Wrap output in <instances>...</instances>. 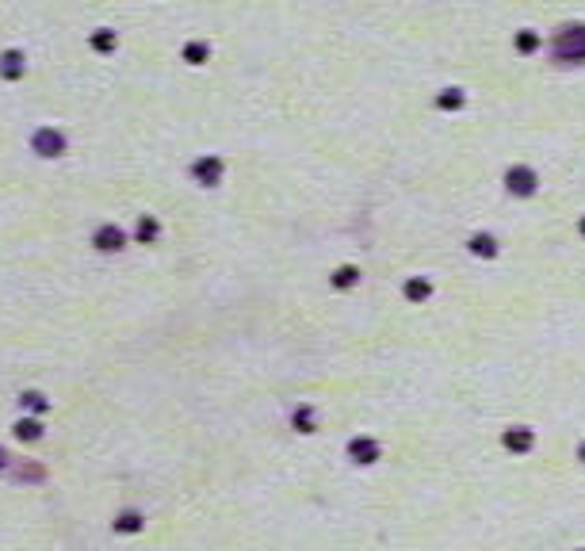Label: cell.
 Here are the masks:
<instances>
[{"mask_svg": "<svg viewBox=\"0 0 585 551\" xmlns=\"http://www.w3.org/2000/svg\"><path fill=\"white\" fill-rule=\"evenodd\" d=\"M15 433H20V436H27V441H35V436H38V425H31V421H27V425H20Z\"/></svg>", "mask_w": 585, "mask_h": 551, "instance_id": "cell-1", "label": "cell"}]
</instances>
